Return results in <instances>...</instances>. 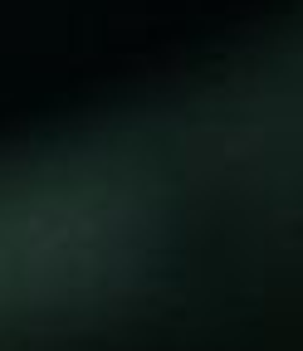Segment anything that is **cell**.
<instances>
[]
</instances>
